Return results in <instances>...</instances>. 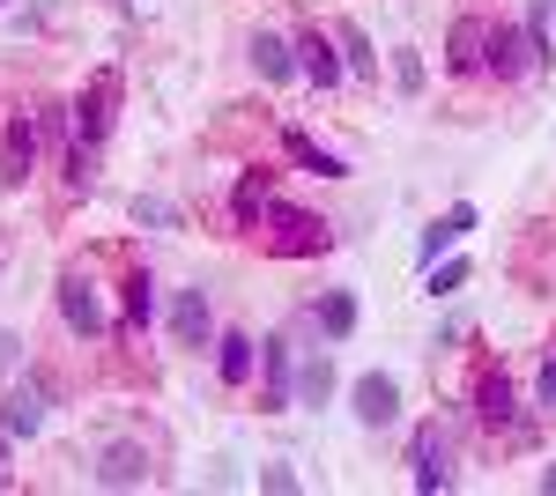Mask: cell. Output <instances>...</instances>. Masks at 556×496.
Masks as SVG:
<instances>
[{"instance_id":"6da1fadb","label":"cell","mask_w":556,"mask_h":496,"mask_svg":"<svg viewBox=\"0 0 556 496\" xmlns=\"http://www.w3.org/2000/svg\"><path fill=\"white\" fill-rule=\"evenodd\" d=\"M52 304H60V327L75 333V341H112V333H119V311L104 304V282L89 275L83 259H75V267H60Z\"/></svg>"},{"instance_id":"7a4b0ae2","label":"cell","mask_w":556,"mask_h":496,"mask_svg":"<svg viewBox=\"0 0 556 496\" xmlns=\"http://www.w3.org/2000/svg\"><path fill=\"white\" fill-rule=\"evenodd\" d=\"M468 415L482 422V430H490V437H505V445H519V437L534 430V422H527V408H519V393H513V378L497 371V364H490V371H475V385H468Z\"/></svg>"},{"instance_id":"3957f363","label":"cell","mask_w":556,"mask_h":496,"mask_svg":"<svg viewBox=\"0 0 556 496\" xmlns=\"http://www.w3.org/2000/svg\"><path fill=\"white\" fill-rule=\"evenodd\" d=\"M260 245L275 252V259H319V252L334 245V222H319V215H304V207H267V222H260Z\"/></svg>"},{"instance_id":"277c9868","label":"cell","mask_w":556,"mask_h":496,"mask_svg":"<svg viewBox=\"0 0 556 496\" xmlns=\"http://www.w3.org/2000/svg\"><path fill=\"white\" fill-rule=\"evenodd\" d=\"M112 119H119V67H97L83 82V97L67 104V141L104 149V141H112Z\"/></svg>"},{"instance_id":"5b68a950","label":"cell","mask_w":556,"mask_h":496,"mask_svg":"<svg viewBox=\"0 0 556 496\" xmlns=\"http://www.w3.org/2000/svg\"><path fill=\"white\" fill-rule=\"evenodd\" d=\"M38 112H8L0 126V193H23L30 178H38Z\"/></svg>"},{"instance_id":"8992f818","label":"cell","mask_w":556,"mask_h":496,"mask_svg":"<svg viewBox=\"0 0 556 496\" xmlns=\"http://www.w3.org/2000/svg\"><path fill=\"white\" fill-rule=\"evenodd\" d=\"M445 75H460V82L490 75V15H453V30H445Z\"/></svg>"},{"instance_id":"52a82bcc","label":"cell","mask_w":556,"mask_h":496,"mask_svg":"<svg viewBox=\"0 0 556 496\" xmlns=\"http://www.w3.org/2000/svg\"><path fill=\"white\" fill-rule=\"evenodd\" d=\"M260 378H267V385H260V408L267 415H282L298 400V348H290V333H267V341H260Z\"/></svg>"},{"instance_id":"ba28073f","label":"cell","mask_w":556,"mask_h":496,"mask_svg":"<svg viewBox=\"0 0 556 496\" xmlns=\"http://www.w3.org/2000/svg\"><path fill=\"white\" fill-rule=\"evenodd\" d=\"M290 44H298V75H304L312 89H334V82L349 75V67H342V44H334V30H319V23H304V30H298Z\"/></svg>"},{"instance_id":"9c48e42d","label":"cell","mask_w":556,"mask_h":496,"mask_svg":"<svg viewBox=\"0 0 556 496\" xmlns=\"http://www.w3.org/2000/svg\"><path fill=\"white\" fill-rule=\"evenodd\" d=\"M490 75H497V82L542 75V60H534V44H527V23H490Z\"/></svg>"},{"instance_id":"30bf717a","label":"cell","mask_w":556,"mask_h":496,"mask_svg":"<svg viewBox=\"0 0 556 496\" xmlns=\"http://www.w3.org/2000/svg\"><path fill=\"white\" fill-rule=\"evenodd\" d=\"M45 408H52L45 378H8V400H0V422H8V437H15V445L45 430Z\"/></svg>"},{"instance_id":"8fae6325","label":"cell","mask_w":556,"mask_h":496,"mask_svg":"<svg viewBox=\"0 0 556 496\" xmlns=\"http://www.w3.org/2000/svg\"><path fill=\"white\" fill-rule=\"evenodd\" d=\"M349 408H356L364 430H386V422L401 415V378L393 371H364L356 385H349Z\"/></svg>"},{"instance_id":"7c38bea8","label":"cell","mask_w":556,"mask_h":496,"mask_svg":"<svg viewBox=\"0 0 556 496\" xmlns=\"http://www.w3.org/2000/svg\"><path fill=\"white\" fill-rule=\"evenodd\" d=\"M408 467H416V489L424 496L453 489V459H445V430H438V422H424V430L408 437Z\"/></svg>"},{"instance_id":"4fadbf2b","label":"cell","mask_w":556,"mask_h":496,"mask_svg":"<svg viewBox=\"0 0 556 496\" xmlns=\"http://www.w3.org/2000/svg\"><path fill=\"white\" fill-rule=\"evenodd\" d=\"M172 341H178V348H208V341H215L208 290H178L172 296Z\"/></svg>"},{"instance_id":"5bb4252c","label":"cell","mask_w":556,"mask_h":496,"mask_svg":"<svg viewBox=\"0 0 556 496\" xmlns=\"http://www.w3.org/2000/svg\"><path fill=\"white\" fill-rule=\"evenodd\" d=\"M267 207H275V170H245V178L230 186V222H238V230H260Z\"/></svg>"},{"instance_id":"9a60e30c","label":"cell","mask_w":556,"mask_h":496,"mask_svg":"<svg viewBox=\"0 0 556 496\" xmlns=\"http://www.w3.org/2000/svg\"><path fill=\"white\" fill-rule=\"evenodd\" d=\"M97 482H104V489H141V482H149V453H141L134 437L104 445V453H97Z\"/></svg>"},{"instance_id":"2e32d148","label":"cell","mask_w":556,"mask_h":496,"mask_svg":"<svg viewBox=\"0 0 556 496\" xmlns=\"http://www.w3.org/2000/svg\"><path fill=\"white\" fill-rule=\"evenodd\" d=\"M253 371H260V341L253 333H215V378L238 393V385H253Z\"/></svg>"},{"instance_id":"e0dca14e","label":"cell","mask_w":556,"mask_h":496,"mask_svg":"<svg viewBox=\"0 0 556 496\" xmlns=\"http://www.w3.org/2000/svg\"><path fill=\"white\" fill-rule=\"evenodd\" d=\"M282 156H290L298 170H312V178H349V164L334 156V149H319L304 126H282Z\"/></svg>"},{"instance_id":"ac0fdd59","label":"cell","mask_w":556,"mask_h":496,"mask_svg":"<svg viewBox=\"0 0 556 496\" xmlns=\"http://www.w3.org/2000/svg\"><path fill=\"white\" fill-rule=\"evenodd\" d=\"M149 311H156V282H149V267H127L119 275V333H141Z\"/></svg>"},{"instance_id":"d6986e66","label":"cell","mask_w":556,"mask_h":496,"mask_svg":"<svg viewBox=\"0 0 556 496\" xmlns=\"http://www.w3.org/2000/svg\"><path fill=\"white\" fill-rule=\"evenodd\" d=\"M253 67H260V82H290L298 75V44L275 38V30H253Z\"/></svg>"},{"instance_id":"ffe728a7","label":"cell","mask_w":556,"mask_h":496,"mask_svg":"<svg viewBox=\"0 0 556 496\" xmlns=\"http://www.w3.org/2000/svg\"><path fill=\"white\" fill-rule=\"evenodd\" d=\"M468 230H475V207H468V201H453V207H445V215H438V222L424 230V267L438 259V252H453L460 238H468Z\"/></svg>"},{"instance_id":"44dd1931","label":"cell","mask_w":556,"mask_h":496,"mask_svg":"<svg viewBox=\"0 0 556 496\" xmlns=\"http://www.w3.org/2000/svg\"><path fill=\"white\" fill-rule=\"evenodd\" d=\"M97 164H104V149H89V141H67V149H60V186L83 201L89 186H97Z\"/></svg>"},{"instance_id":"7402d4cb","label":"cell","mask_w":556,"mask_h":496,"mask_svg":"<svg viewBox=\"0 0 556 496\" xmlns=\"http://www.w3.org/2000/svg\"><path fill=\"white\" fill-rule=\"evenodd\" d=\"M327 400H334V364H327V348H319V356L298 364V408H327Z\"/></svg>"},{"instance_id":"603a6c76","label":"cell","mask_w":556,"mask_h":496,"mask_svg":"<svg viewBox=\"0 0 556 496\" xmlns=\"http://www.w3.org/2000/svg\"><path fill=\"white\" fill-rule=\"evenodd\" d=\"M334 44H342V67L349 75H379V52H371V38H364V23H334Z\"/></svg>"},{"instance_id":"cb8c5ba5","label":"cell","mask_w":556,"mask_h":496,"mask_svg":"<svg viewBox=\"0 0 556 496\" xmlns=\"http://www.w3.org/2000/svg\"><path fill=\"white\" fill-rule=\"evenodd\" d=\"M319 333H327V341H349V333H356V296L349 290L319 296Z\"/></svg>"},{"instance_id":"d4e9b609","label":"cell","mask_w":556,"mask_h":496,"mask_svg":"<svg viewBox=\"0 0 556 496\" xmlns=\"http://www.w3.org/2000/svg\"><path fill=\"white\" fill-rule=\"evenodd\" d=\"M424 82H430L424 52H416V44H401V52H393V89H401V97H424Z\"/></svg>"},{"instance_id":"484cf974","label":"cell","mask_w":556,"mask_h":496,"mask_svg":"<svg viewBox=\"0 0 556 496\" xmlns=\"http://www.w3.org/2000/svg\"><path fill=\"white\" fill-rule=\"evenodd\" d=\"M460 282H468V259H445V267H430V275H424V290H430V296H453Z\"/></svg>"},{"instance_id":"4316f807","label":"cell","mask_w":556,"mask_h":496,"mask_svg":"<svg viewBox=\"0 0 556 496\" xmlns=\"http://www.w3.org/2000/svg\"><path fill=\"white\" fill-rule=\"evenodd\" d=\"M534 408H549V415H556V348L542 356V378H534Z\"/></svg>"},{"instance_id":"83f0119b","label":"cell","mask_w":556,"mask_h":496,"mask_svg":"<svg viewBox=\"0 0 556 496\" xmlns=\"http://www.w3.org/2000/svg\"><path fill=\"white\" fill-rule=\"evenodd\" d=\"M134 222H156V230H164V222H178V207L149 193V201H134Z\"/></svg>"},{"instance_id":"f1b7e54d","label":"cell","mask_w":556,"mask_h":496,"mask_svg":"<svg viewBox=\"0 0 556 496\" xmlns=\"http://www.w3.org/2000/svg\"><path fill=\"white\" fill-rule=\"evenodd\" d=\"M23 348H30L23 333H0V378H15V371H23Z\"/></svg>"},{"instance_id":"f546056e","label":"cell","mask_w":556,"mask_h":496,"mask_svg":"<svg viewBox=\"0 0 556 496\" xmlns=\"http://www.w3.org/2000/svg\"><path fill=\"white\" fill-rule=\"evenodd\" d=\"M260 489H275V496H290V489H298V474H290V467H260Z\"/></svg>"},{"instance_id":"4dcf8cb0","label":"cell","mask_w":556,"mask_h":496,"mask_svg":"<svg viewBox=\"0 0 556 496\" xmlns=\"http://www.w3.org/2000/svg\"><path fill=\"white\" fill-rule=\"evenodd\" d=\"M8 453H15V437H8V422H0V459H8Z\"/></svg>"},{"instance_id":"1f68e13d","label":"cell","mask_w":556,"mask_h":496,"mask_svg":"<svg viewBox=\"0 0 556 496\" xmlns=\"http://www.w3.org/2000/svg\"><path fill=\"white\" fill-rule=\"evenodd\" d=\"M542 489H549V496H556V467H542Z\"/></svg>"},{"instance_id":"d6a6232c","label":"cell","mask_w":556,"mask_h":496,"mask_svg":"<svg viewBox=\"0 0 556 496\" xmlns=\"http://www.w3.org/2000/svg\"><path fill=\"white\" fill-rule=\"evenodd\" d=\"M549 15H556V0H549Z\"/></svg>"},{"instance_id":"836d02e7","label":"cell","mask_w":556,"mask_h":496,"mask_svg":"<svg viewBox=\"0 0 556 496\" xmlns=\"http://www.w3.org/2000/svg\"><path fill=\"white\" fill-rule=\"evenodd\" d=\"M0 8H8V0H0Z\"/></svg>"}]
</instances>
